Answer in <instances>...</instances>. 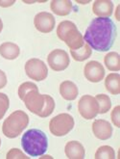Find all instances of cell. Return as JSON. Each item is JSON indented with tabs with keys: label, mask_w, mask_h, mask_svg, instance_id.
<instances>
[{
	"label": "cell",
	"mask_w": 120,
	"mask_h": 159,
	"mask_svg": "<svg viewBox=\"0 0 120 159\" xmlns=\"http://www.w3.org/2000/svg\"><path fill=\"white\" fill-rule=\"evenodd\" d=\"M92 11L98 17H109L114 12V3L110 0H96L92 5Z\"/></svg>",
	"instance_id": "13"
},
{
	"label": "cell",
	"mask_w": 120,
	"mask_h": 159,
	"mask_svg": "<svg viewBox=\"0 0 120 159\" xmlns=\"http://www.w3.org/2000/svg\"><path fill=\"white\" fill-rule=\"evenodd\" d=\"M74 27H76V24L73 23L72 21H69V20H63V21L60 22L58 27H57V36H58V38L60 40H62L63 35L66 34L69 29H71V28H74Z\"/></svg>",
	"instance_id": "24"
},
{
	"label": "cell",
	"mask_w": 120,
	"mask_h": 159,
	"mask_svg": "<svg viewBox=\"0 0 120 159\" xmlns=\"http://www.w3.org/2000/svg\"><path fill=\"white\" fill-rule=\"evenodd\" d=\"M105 87L109 93L116 96L120 93V75L118 73H109L105 79Z\"/></svg>",
	"instance_id": "18"
},
{
	"label": "cell",
	"mask_w": 120,
	"mask_h": 159,
	"mask_svg": "<svg viewBox=\"0 0 120 159\" xmlns=\"http://www.w3.org/2000/svg\"><path fill=\"white\" fill-rule=\"evenodd\" d=\"M22 100L24 101L26 108L31 113L36 115H39L41 113L45 102L44 95H41L39 90H32L28 92Z\"/></svg>",
	"instance_id": "8"
},
{
	"label": "cell",
	"mask_w": 120,
	"mask_h": 159,
	"mask_svg": "<svg viewBox=\"0 0 120 159\" xmlns=\"http://www.w3.org/2000/svg\"><path fill=\"white\" fill-rule=\"evenodd\" d=\"M51 11L60 16H67L72 11V2L69 0H53L50 3Z\"/></svg>",
	"instance_id": "16"
},
{
	"label": "cell",
	"mask_w": 120,
	"mask_h": 159,
	"mask_svg": "<svg viewBox=\"0 0 120 159\" xmlns=\"http://www.w3.org/2000/svg\"><path fill=\"white\" fill-rule=\"evenodd\" d=\"M85 77L92 83H98L105 77V69L102 64L97 61H90L85 65L84 68Z\"/></svg>",
	"instance_id": "9"
},
{
	"label": "cell",
	"mask_w": 120,
	"mask_h": 159,
	"mask_svg": "<svg viewBox=\"0 0 120 159\" xmlns=\"http://www.w3.org/2000/svg\"><path fill=\"white\" fill-rule=\"evenodd\" d=\"M29 117L24 111L16 110L9 116L3 123L2 132L10 139L19 136L23 130L28 126Z\"/></svg>",
	"instance_id": "3"
},
{
	"label": "cell",
	"mask_w": 120,
	"mask_h": 159,
	"mask_svg": "<svg viewBox=\"0 0 120 159\" xmlns=\"http://www.w3.org/2000/svg\"><path fill=\"white\" fill-rule=\"evenodd\" d=\"M2 29H3V22H2V20H1V18H0V33H1Z\"/></svg>",
	"instance_id": "32"
},
{
	"label": "cell",
	"mask_w": 120,
	"mask_h": 159,
	"mask_svg": "<svg viewBox=\"0 0 120 159\" xmlns=\"http://www.w3.org/2000/svg\"><path fill=\"white\" fill-rule=\"evenodd\" d=\"M21 146L25 152L30 156L38 157L43 155L48 148V139L46 134L40 129H29L21 138Z\"/></svg>",
	"instance_id": "2"
},
{
	"label": "cell",
	"mask_w": 120,
	"mask_h": 159,
	"mask_svg": "<svg viewBox=\"0 0 120 159\" xmlns=\"http://www.w3.org/2000/svg\"><path fill=\"white\" fill-rule=\"evenodd\" d=\"M64 152L69 159H83L85 157V148L78 141H70L66 145Z\"/></svg>",
	"instance_id": "14"
},
{
	"label": "cell",
	"mask_w": 120,
	"mask_h": 159,
	"mask_svg": "<svg viewBox=\"0 0 120 159\" xmlns=\"http://www.w3.org/2000/svg\"><path fill=\"white\" fill-rule=\"evenodd\" d=\"M15 3V0H10V1H0V6L1 7H10L12 5H14Z\"/></svg>",
	"instance_id": "30"
},
{
	"label": "cell",
	"mask_w": 120,
	"mask_h": 159,
	"mask_svg": "<svg viewBox=\"0 0 120 159\" xmlns=\"http://www.w3.org/2000/svg\"><path fill=\"white\" fill-rule=\"evenodd\" d=\"M47 62L51 70L54 71H62L69 66L70 59L66 51L62 49H54L47 56Z\"/></svg>",
	"instance_id": "7"
},
{
	"label": "cell",
	"mask_w": 120,
	"mask_h": 159,
	"mask_svg": "<svg viewBox=\"0 0 120 159\" xmlns=\"http://www.w3.org/2000/svg\"><path fill=\"white\" fill-rule=\"evenodd\" d=\"M84 38L91 49L105 52L113 48L116 38V26L109 17H96L92 20Z\"/></svg>",
	"instance_id": "1"
},
{
	"label": "cell",
	"mask_w": 120,
	"mask_h": 159,
	"mask_svg": "<svg viewBox=\"0 0 120 159\" xmlns=\"http://www.w3.org/2000/svg\"><path fill=\"white\" fill-rule=\"evenodd\" d=\"M0 146H1V139H0Z\"/></svg>",
	"instance_id": "33"
},
{
	"label": "cell",
	"mask_w": 120,
	"mask_h": 159,
	"mask_svg": "<svg viewBox=\"0 0 120 159\" xmlns=\"http://www.w3.org/2000/svg\"><path fill=\"white\" fill-rule=\"evenodd\" d=\"M105 66L110 71H118L120 70V56L117 52H109L105 58Z\"/></svg>",
	"instance_id": "19"
},
{
	"label": "cell",
	"mask_w": 120,
	"mask_h": 159,
	"mask_svg": "<svg viewBox=\"0 0 120 159\" xmlns=\"http://www.w3.org/2000/svg\"><path fill=\"white\" fill-rule=\"evenodd\" d=\"M10 106V100L7 95L0 93V120H2Z\"/></svg>",
	"instance_id": "26"
},
{
	"label": "cell",
	"mask_w": 120,
	"mask_h": 159,
	"mask_svg": "<svg viewBox=\"0 0 120 159\" xmlns=\"http://www.w3.org/2000/svg\"><path fill=\"white\" fill-rule=\"evenodd\" d=\"M94 158L95 159H104V158L114 159L115 158V153H114V148L112 147L102 146L96 151Z\"/></svg>",
	"instance_id": "23"
},
{
	"label": "cell",
	"mask_w": 120,
	"mask_h": 159,
	"mask_svg": "<svg viewBox=\"0 0 120 159\" xmlns=\"http://www.w3.org/2000/svg\"><path fill=\"white\" fill-rule=\"evenodd\" d=\"M7 159H28L29 157H27L21 151H19L18 148H12L8 152L6 155Z\"/></svg>",
	"instance_id": "27"
},
{
	"label": "cell",
	"mask_w": 120,
	"mask_h": 159,
	"mask_svg": "<svg viewBox=\"0 0 120 159\" xmlns=\"http://www.w3.org/2000/svg\"><path fill=\"white\" fill-rule=\"evenodd\" d=\"M119 9H120V6L118 5L117 8H116V12H115V17H116V20H120V18L118 17V11H119Z\"/></svg>",
	"instance_id": "31"
},
{
	"label": "cell",
	"mask_w": 120,
	"mask_h": 159,
	"mask_svg": "<svg viewBox=\"0 0 120 159\" xmlns=\"http://www.w3.org/2000/svg\"><path fill=\"white\" fill-rule=\"evenodd\" d=\"M7 85V76L6 73L0 70V89H3Z\"/></svg>",
	"instance_id": "29"
},
{
	"label": "cell",
	"mask_w": 120,
	"mask_h": 159,
	"mask_svg": "<svg viewBox=\"0 0 120 159\" xmlns=\"http://www.w3.org/2000/svg\"><path fill=\"white\" fill-rule=\"evenodd\" d=\"M70 54L75 61L83 62L90 57L92 54V49L87 43H85L81 48L77 50H70Z\"/></svg>",
	"instance_id": "20"
},
{
	"label": "cell",
	"mask_w": 120,
	"mask_h": 159,
	"mask_svg": "<svg viewBox=\"0 0 120 159\" xmlns=\"http://www.w3.org/2000/svg\"><path fill=\"white\" fill-rule=\"evenodd\" d=\"M55 23H56L55 17L53 16V15L47 12H41L36 14L34 18L36 29L43 34L50 33L54 29Z\"/></svg>",
	"instance_id": "10"
},
{
	"label": "cell",
	"mask_w": 120,
	"mask_h": 159,
	"mask_svg": "<svg viewBox=\"0 0 120 159\" xmlns=\"http://www.w3.org/2000/svg\"><path fill=\"white\" fill-rule=\"evenodd\" d=\"M60 93L63 99L66 100H74L77 98L79 90L78 87L76 86V84L72 81L66 80L61 83L60 85Z\"/></svg>",
	"instance_id": "15"
},
{
	"label": "cell",
	"mask_w": 120,
	"mask_h": 159,
	"mask_svg": "<svg viewBox=\"0 0 120 159\" xmlns=\"http://www.w3.org/2000/svg\"><path fill=\"white\" fill-rule=\"evenodd\" d=\"M110 118H112L113 124L116 127H120V106L117 105L114 108L110 114Z\"/></svg>",
	"instance_id": "28"
},
{
	"label": "cell",
	"mask_w": 120,
	"mask_h": 159,
	"mask_svg": "<svg viewBox=\"0 0 120 159\" xmlns=\"http://www.w3.org/2000/svg\"><path fill=\"white\" fill-rule=\"evenodd\" d=\"M44 98H45V102H44L43 108L41 113L38 115L41 118H46L50 116L55 109V100L53 99V98L50 97L49 95H44Z\"/></svg>",
	"instance_id": "22"
},
{
	"label": "cell",
	"mask_w": 120,
	"mask_h": 159,
	"mask_svg": "<svg viewBox=\"0 0 120 159\" xmlns=\"http://www.w3.org/2000/svg\"><path fill=\"white\" fill-rule=\"evenodd\" d=\"M74 119L67 113H62L51 119L49 130L51 134L57 137H62L68 134L74 127Z\"/></svg>",
	"instance_id": "4"
},
{
	"label": "cell",
	"mask_w": 120,
	"mask_h": 159,
	"mask_svg": "<svg viewBox=\"0 0 120 159\" xmlns=\"http://www.w3.org/2000/svg\"><path fill=\"white\" fill-rule=\"evenodd\" d=\"M98 104H99V114H106L112 108V101L109 96L100 93L95 97Z\"/></svg>",
	"instance_id": "21"
},
{
	"label": "cell",
	"mask_w": 120,
	"mask_h": 159,
	"mask_svg": "<svg viewBox=\"0 0 120 159\" xmlns=\"http://www.w3.org/2000/svg\"><path fill=\"white\" fill-rule=\"evenodd\" d=\"M92 132L99 140H108L113 136V126L108 120H95L92 124Z\"/></svg>",
	"instance_id": "12"
},
{
	"label": "cell",
	"mask_w": 120,
	"mask_h": 159,
	"mask_svg": "<svg viewBox=\"0 0 120 159\" xmlns=\"http://www.w3.org/2000/svg\"><path fill=\"white\" fill-rule=\"evenodd\" d=\"M24 69L27 76L35 81H42L48 75V69L46 65L38 58H32L27 61Z\"/></svg>",
	"instance_id": "5"
},
{
	"label": "cell",
	"mask_w": 120,
	"mask_h": 159,
	"mask_svg": "<svg viewBox=\"0 0 120 159\" xmlns=\"http://www.w3.org/2000/svg\"><path fill=\"white\" fill-rule=\"evenodd\" d=\"M20 54V48L17 44L6 42L0 44V55L7 60H15Z\"/></svg>",
	"instance_id": "17"
},
{
	"label": "cell",
	"mask_w": 120,
	"mask_h": 159,
	"mask_svg": "<svg viewBox=\"0 0 120 159\" xmlns=\"http://www.w3.org/2000/svg\"><path fill=\"white\" fill-rule=\"evenodd\" d=\"M78 111L86 120L94 119L99 114V104L96 98L89 95L83 96L78 102Z\"/></svg>",
	"instance_id": "6"
},
{
	"label": "cell",
	"mask_w": 120,
	"mask_h": 159,
	"mask_svg": "<svg viewBox=\"0 0 120 159\" xmlns=\"http://www.w3.org/2000/svg\"><path fill=\"white\" fill-rule=\"evenodd\" d=\"M32 90H39V88L33 82H24L19 86V88H18V92H17L18 97H19V98L22 100L26 93Z\"/></svg>",
	"instance_id": "25"
},
{
	"label": "cell",
	"mask_w": 120,
	"mask_h": 159,
	"mask_svg": "<svg viewBox=\"0 0 120 159\" xmlns=\"http://www.w3.org/2000/svg\"><path fill=\"white\" fill-rule=\"evenodd\" d=\"M61 41L66 43V45L70 48V50H77V49L81 48L85 43L84 38H83L82 34L78 30L77 26L69 29L66 34L63 35Z\"/></svg>",
	"instance_id": "11"
}]
</instances>
